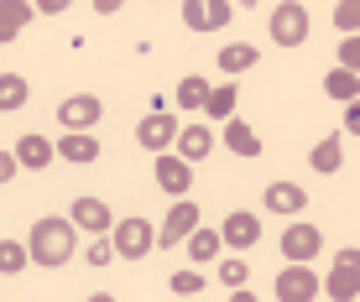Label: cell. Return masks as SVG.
Here are the masks:
<instances>
[{"mask_svg": "<svg viewBox=\"0 0 360 302\" xmlns=\"http://www.w3.org/2000/svg\"><path fill=\"white\" fill-rule=\"evenodd\" d=\"M73 245H79V230H73L68 219H58V214H42V219L32 224V235H27L32 266H68Z\"/></svg>", "mask_w": 360, "mask_h": 302, "instance_id": "obj_1", "label": "cell"}, {"mask_svg": "<svg viewBox=\"0 0 360 302\" xmlns=\"http://www.w3.org/2000/svg\"><path fill=\"white\" fill-rule=\"evenodd\" d=\"M308 32H314V21H308V6H297V0H282L277 11H271V42L277 47H303Z\"/></svg>", "mask_w": 360, "mask_h": 302, "instance_id": "obj_2", "label": "cell"}, {"mask_svg": "<svg viewBox=\"0 0 360 302\" xmlns=\"http://www.w3.org/2000/svg\"><path fill=\"white\" fill-rule=\"evenodd\" d=\"M110 245H115V256H120V261H141L146 250L157 245V230L141 219V214H126V219L110 230Z\"/></svg>", "mask_w": 360, "mask_h": 302, "instance_id": "obj_3", "label": "cell"}, {"mask_svg": "<svg viewBox=\"0 0 360 302\" xmlns=\"http://www.w3.org/2000/svg\"><path fill=\"white\" fill-rule=\"evenodd\" d=\"M99 115H105V105H99L94 94H68L63 105H58V125H63L68 136H89Z\"/></svg>", "mask_w": 360, "mask_h": 302, "instance_id": "obj_4", "label": "cell"}, {"mask_svg": "<svg viewBox=\"0 0 360 302\" xmlns=\"http://www.w3.org/2000/svg\"><path fill=\"white\" fill-rule=\"evenodd\" d=\"M319 250H324V235H319L314 224H303V219H288V230H282V256H288L292 266H308Z\"/></svg>", "mask_w": 360, "mask_h": 302, "instance_id": "obj_5", "label": "cell"}, {"mask_svg": "<svg viewBox=\"0 0 360 302\" xmlns=\"http://www.w3.org/2000/svg\"><path fill=\"white\" fill-rule=\"evenodd\" d=\"M230 16H235L230 0H183V27L188 32H219L230 27Z\"/></svg>", "mask_w": 360, "mask_h": 302, "instance_id": "obj_6", "label": "cell"}, {"mask_svg": "<svg viewBox=\"0 0 360 302\" xmlns=\"http://www.w3.org/2000/svg\"><path fill=\"white\" fill-rule=\"evenodd\" d=\"M324 292L334 302H355V292H360V250H340V256H334V271H329Z\"/></svg>", "mask_w": 360, "mask_h": 302, "instance_id": "obj_7", "label": "cell"}, {"mask_svg": "<svg viewBox=\"0 0 360 302\" xmlns=\"http://www.w3.org/2000/svg\"><path fill=\"white\" fill-rule=\"evenodd\" d=\"M68 224H73V230H84V235H94V240L115 230V219H110V204H105V198H73Z\"/></svg>", "mask_w": 360, "mask_h": 302, "instance_id": "obj_8", "label": "cell"}, {"mask_svg": "<svg viewBox=\"0 0 360 302\" xmlns=\"http://www.w3.org/2000/svg\"><path fill=\"white\" fill-rule=\"evenodd\" d=\"M152 178H157V188H162V193L188 198V188H193V167L178 157V151H162V157H157V167H152Z\"/></svg>", "mask_w": 360, "mask_h": 302, "instance_id": "obj_9", "label": "cell"}, {"mask_svg": "<svg viewBox=\"0 0 360 302\" xmlns=\"http://www.w3.org/2000/svg\"><path fill=\"white\" fill-rule=\"evenodd\" d=\"M193 230H198V204H193V198H178V204L167 209V224L157 230V245H162V250H172L178 240H188Z\"/></svg>", "mask_w": 360, "mask_h": 302, "instance_id": "obj_10", "label": "cell"}, {"mask_svg": "<svg viewBox=\"0 0 360 302\" xmlns=\"http://www.w3.org/2000/svg\"><path fill=\"white\" fill-rule=\"evenodd\" d=\"M136 141H141L146 151H152V157H162V151L178 141V120L167 115V110H152V115H146L141 125H136Z\"/></svg>", "mask_w": 360, "mask_h": 302, "instance_id": "obj_11", "label": "cell"}, {"mask_svg": "<svg viewBox=\"0 0 360 302\" xmlns=\"http://www.w3.org/2000/svg\"><path fill=\"white\" fill-rule=\"evenodd\" d=\"M314 297H319L314 266H282L277 271V302H314Z\"/></svg>", "mask_w": 360, "mask_h": 302, "instance_id": "obj_12", "label": "cell"}, {"mask_svg": "<svg viewBox=\"0 0 360 302\" xmlns=\"http://www.w3.org/2000/svg\"><path fill=\"white\" fill-rule=\"evenodd\" d=\"M214 141H219V136L209 131V125H178V141H172V146H178V157L193 167V162H204L209 151H214Z\"/></svg>", "mask_w": 360, "mask_h": 302, "instance_id": "obj_13", "label": "cell"}, {"mask_svg": "<svg viewBox=\"0 0 360 302\" xmlns=\"http://www.w3.org/2000/svg\"><path fill=\"white\" fill-rule=\"evenodd\" d=\"M256 240H262V219H251V214H230L225 230H219V245L230 250H251Z\"/></svg>", "mask_w": 360, "mask_h": 302, "instance_id": "obj_14", "label": "cell"}, {"mask_svg": "<svg viewBox=\"0 0 360 302\" xmlns=\"http://www.w3.org/2000/svg\"><path fill=\"white\" fill-rule=\"evenodd\" d=\"M262 204H266L271 214H282V219H292V214H303V209H308V193H303L297 183H271Z\"/></svg>", "mask_w": 360, "mask_h": 302, "instance_id": "obj_15", "label": "cell"}, {"mask_svg": "<svg viewBox=\"0 0 360 302\" xmlns=\"http://www.w3.org/2000/svg\"><path fill=\"white\" fill-rule=\"evenodd\" d=\"M47 162H53V141H42V136H21L16 141V167L47 172Z\"/></svg>", "mask_w": 360, "mask_h": 302, "instance_id": "obj_16", "label": "cell"}, {"mask_svg": "<svg viewBox=\"0 0 360 302\" xmlns=\"http://www.w3.org/2000/svg\"><path fill=\"white\" fill-rule=\"evenodd\" d=\"M32 16H37V11L27 6V0H6V6H0V42H16Z\"/></svg>", "mask_w": 360, "mask_h": 302, "instance_id": "obj_17", "label": "cell"}, {"mask_svg": "<svg viewBox=\"0 0 360 302\" xmlns=\"http://www.w3.org/2000/svg\"><path fill=\"white\" fill-rule=\"evenodd\" d=\"M225 146L235 157H262V136H256L245 120H225Z\"/></svg>", "mask_w": 360, "mask_h": 302, "instance_id": "obj_18", "label": "cell"}, {"mask_svg": "<svg viewBox=\"0 0 360 302\" xmlns=\"http://www.w3.org/2000/svg\"><path fill=\"white\" fill-rule=\"evenodd\" d=\"M308 167H314V172H324V178H334V172L345 167V146L334 141V136H324V141L308 151Z\"/></svg>", "mask_w": 360, "mask_h": 302, "instance_id": "obj_19", "label": "cell"}, {"mask_svg": "<svg viewBox=\"0 0 360 302\" xmlns=\"http://www.w3.org/2000/svg\"><path fill=\"white\" fill-rule=\"evenodd\" d=\"M58 157L73 162V167H89V162H99V141L94 136H63V141H58Z\"/></svg>", "mask_w": 360, "mask_h": 302, "instance_id": "obj_20", "label": "cell"}, {"mask_svg": "<svg viewBox=\"0 0 360 302\" xmlns=\"http://www.w3.org/2000/svg\"><path fill=\"white\" fill-rule=\"evenodd\" d=\"M32 94V84L21 79V73H0V115H11V110H21Z\"/></svg>", "mask_w": 360, "mask_h": 302, "instance_id": "obj_21", "label": "cell"}, {"mask_svg": "<svg viewBox=\"0 0 360 302\" xmlns=\"http://www.w3.org/2000/svg\"><path fill=\"white\" fill-rule=\"evenodd\" d=\"M235 99H240V89L235 84H214L204 99V110H209V120H235Z\"/></svg>", "mask_w": 360, "mask_h": 302, "instance_id": "obj_22", "label": "cell"}, {"mask_svg": "<svg viewBox=\"0 0 360 302\" xmlns=\"http://www.w3.org/2000/svg\"><path fill=\"white\" fill-rule=\"evenodd\" d=\"M324 94H329V99H340V105H355V94H360V73L329 68V79H324Z\"/></svg>", "mask_w": 360, "mask_h": 302, "instance_id": "obj_23", "label": "cell"}, {"mask_svg": "<svg viewBox=\"0 0 360 302\" xmlns=\"http://www.w3.org/2000/svg\"><path fill=\"white\" fill-rule=\"evenodd\" d=\"M256 58H262V53H256V47H251V42H230V47H225V53H219V68H225V73H230V79H235V73H245V68H256Z\"/></svg>", "mask_w": 360, "mask_h": 302, "instance_id": "obj_24", "label": "cell"}, {"mask_svg": "<svg viewBox=\"0 0 360 302\" xmlns=\"http://www.w3.org/2000/svg\"><path fill=\"white\" fill-rule=\"evenodd\" d=\"M204 99H209V79L188 73V79L178 84V105H183V110H204Z\"/></svg>", "mask_w": 360, "mask_h": 302, "instance_id": "obj_25", "label": "cell"}, {"mask_svg": "<svg viewBox=\"0 0 360 302\" xmlns=\"http://www.w3.org/2000/svg\"><path fill=\"white\" fill-rule=\"evenodd\" d=\"M27 266H32L27 245H21V240H0V271H6V276H16V271H27Z\"/></svg>", "mask_w": 360, "mask_h": 302, "instance_id": "obj_26", "label": "cell"}, {"mask_svg": "<svg viewBox=\"0 0 360 302\" xmlns=\"http://www.w3.org/2000/svg\"><path fill=\"white\" fill-rule=\"evenodd\" d=\"M188 256L193 261H214L219 256V230H193L188 235Z\"/></svg>", "mask_w": 360, "mask_h": 302, "instance_id": "obj_27", "label": "cell"}, {"mask_svg": "<svg viewBox=\"0 0 360 302\" xmlns=\"http://www.w3.org/2000/svg\"><path fill=\"white\" fill-rule=\"evenodd\" d=\"M245 276H251V266H245V261H219V282H225L230 292H235V287H245Z\"/></svg>", "mask_w": 360, "mask_h": 302, "instance_id": "obj_28", "label": "cell"}, {"mask_svg": "<svg viewBox=\"0 0 360 302\" xmlns=\"http://www.w3.org/2000/svg\"><path fill=\"white\" fill-rule=\"evenodd\" d=\"M172 292H178V297H198V292H204V276H198V271H178V276H172Z\"/></svg>", "mask_w": 360, "mask_h": 302, "instance_id": "obj_29", "label": "cell"}, {"mask_svg": "<svg viewBox=\"0 0 360 302\" xmlns=\"http://www.w3.org/2000/svg\"><path fill=\"white\" fill-rule=\"evenodd\" d=\"M334 27L355 37V27H360V6H355V0H345V6H334Z\"/></svg>", "mask_w": 360, "mask_h": 302, "instance_id": "obj_30", "label": "cell"}, {"mask_svg": "<svg viewBox=\"0 0 360 302\" xmlns=\"http://www.w3.org/2000/svg\"><path fill=\"white\" fill-rule=\"evenodd\" d=\"M84 261H89V266H110V261H115V245L105 240V235H99V240L84 250Z\"/></svg>", "mask_w": 360, "mask_h": 302, "instance_id": "obj_31", "label": "cell"}, {"mask_svg": "<svg viewBox=\"0 0 360 302\" xmlns=\"http://www.w3.org/2000/svg\"><path fill=\"white\" fill-rule=\"evenodd\" d=\"M340 68H345V73H355V68H360V42H355V37H345V47H340Z\"/></svg>", "mask_w": 360, "mask_h": 302, "instance_id": "obj_32", "label": "cell"}, {"mask_svg": "<svg viewBox=\"0 0 360 302\" xmlns=\"http://www.w3.org/2000/svg\"><path fill=\"white\" fill-rule=\"evenodd\" d=\"M16 172H21V167H16V151H0V188L16 178Z\"/></svg>", "mask_w": 360, "mask_h": 302, "instance_id": "obj_33", "label": "cell"}, {"mask_svg": "<svg viewBox=\"0 0 360 302\" xmlns=\"http://www.w3.org/2000/svg\"><path fill=\"white\" fill-rule=\"evenodd\" d=\"M32 11H42V16H58V11H68V0H42V6H32Z\"/></svg>", "mask_w": 360, "mask_h": 302, "instance_id": "obj_34", "label": "cell"}, {"mask_svg": "<svg viewBox=\"0 0 360 302\" xmlns=\"http://www.w3.org/2000/svg\"><path fill=\"white\" fill-rule=\"evenodd\" d=\"M230 302H256V292H245V287H235V292H230Z\"/></svg>", "mask_w": 360, "mask_h": 302, "instance_id": "obj_35", "label": "cell"}, {"mask_svg": "<svg viewBox=\"0 0 360 302\" xmlns=\"http://www.w3.org/2000/svg\"><path fill=\"white\" fill-rule=\"evenodd\" d=\"M84 302H115V297H110V292H94V297H84Z\"/></svg>", "mask_w": 360, "mask_h": 302, "instance_id": "obj_36", "label": "cell"}]
</instances>
